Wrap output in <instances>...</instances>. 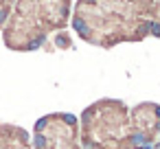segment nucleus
<instances>
[{"label":"nucleus","instance_id":"obj_1","mask_svg":"<svg viewBox=\"0 0 160 149\" xmlns=\"http://www.w3.org/2000/svg\"><path fill=\"white\" fill-rule=\"evenodd\" d=\"M75 33L94 46L112 48L149 35L142 0H79L70 11Z\"/></svg>","mask_w":160,"mask_h":149},{"label":"nucleus","instance_id":"obj_6","mask_svg":"<svg viewBox=\"0 0 160 149\" xmlns=\"http://www.w3.org/2000/svg\"><path fill=\"white\" fill-rule=\"evenodd\" d=\"M0 149H31L29 134L16 125H0Z\"/></svg>","mask_w":160,"mask_h":149},{"label":"nucleus","instance_id":"obj_4","mask_svg":"<svg viewBox=\"0 0 160 149\" xmlns=\"http://www.w3.org/2000/svg\"><path fill=\"white\" fill-rule=\"evenodd\" d=\"M79 121L72 114L57 112L35 121V149H81Z\"/></svg>","mask_w":160,"mask_h":149},{"label":"nucleus","instance_id":"obj_9","mask_svg":"<svg viewBox=\"0 0 160 149\" xmlns=\"http://www.w3.org/2000/svg\"><path fill=\"white\" fill-rule=\"evenodd\" d=\"M72 46V40L66 35V33H59V37H57V48H70Z\"/></svg>","mask_w":160,"mask_h":149},{"label":"nucleus","instance_id":"obj_3","mask_svg":"<svg viewBox=\"0 0 160 149\" xmlns=\"http://www.w3.org/2000/svg\"><path fill=\"white\" fill-rule=\"evenodd\" d=\"M79 121L81 149H132L129 110L118 99H99L90 103Z\"/></svg>","mask_w":160,"mask_h":149},{"label":"nucleus","instance_id":"obj_7","mask_svg":"<svg viewBox=\"0 0 160 149\" xmlns=\"http://www.w3.org/2000/svg\"><path fill=\"white\" fill-rule=\"evenodd\" d=\"M149 20V33L160 37V0H142Z\"/></svg>","mask_w":160,"mask_h":149},{"label":"nucleus","instance_id":"obj_2","mask_svg":"<svg viewBox=\"0 0 160 149\" xmlns=\"http://www.w3.org/2000/svg\"><path fill=\"white\" fill-rule=\"evenodd\" d=\"M70 11V0H16L2 27V42L18 53L38 51L51 33L68 27Z\"/></svg>","mask_w":160,"mask_h":149},{"label":"nucleus","instance_id":"obj_5","mask_svg":"<svg viewBox=\"0 0 160 149\" xmlns=\"http://www.w3.org/2000/svg\"><path fill=\"white\" fill-rule=\"evenodd\" d=\"M160 138V105L138 103L129 112V140L132 149H149Z\"/></svg>","mask_w":160,"mask_h":149},{"label":"nucleus","instance_id":"obj_8","mask_svg":"<svg viewBox=\"0 0 160 149\" xmlns=\"http://www.w3.org/2000/svg\"><path fill=\"white\" fill-rule=\"evenodd\" d=\"M13 5H16V0H0V29L5 27V22H7V18H9L11 9H13Z\"/></svg>","mask_w":160,"mask_h":149}]
</instances>
